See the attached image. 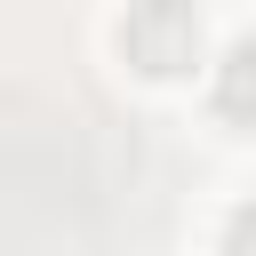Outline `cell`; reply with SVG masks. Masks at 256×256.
<instances>
[{"mask_svg": "<svg viewBox=\"0 0 256 256\" xmlns=\"http://www.w3.org/2000/svg\"><path fill=\"white\" fill-rule=\"evenodd\" d=\"M224 256H256V200L232 216V240H224Z\"/></svg>", "mask_w": 256, "mask_h": 256, "instance_id": "3", "label": "cell"}, {"mask_svg": "<svg viewBox=\"0 0 256 256\" xmlns=\"http://www.w3.org/2000/svg\"><path fill=\"white\" fill-rule=\"evenodd\" d=\"M216 96H224V112H240V120L256 112V40H240V48L224 56V88H216Z\"/></svg>", "mask_w": 256, "mask_h": 256, "instance_id": "2", "label": "cell"}, {"mask_svg": "<svg viewBox=\"0 0 256 256\" xmlns=\"http://www.w3.org/2000/svg\"><path fill=\"white\" fill-rule=\"evenodd\" d=\"M120 48L144 64V72H184L200 56V16L184 0H136L128 24H120Z\"/></svg>", "mask_w": 256, "mask_h": 256, "instance_id": "1", "label": "cell"}]
</instances>
